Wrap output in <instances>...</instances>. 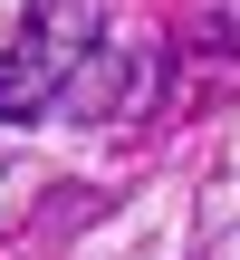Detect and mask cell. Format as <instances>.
Segmentation results:
<instances>
[{"mask_svg": "<svg viewBox=\"0 0 240 260\" xmlns=\"http://www.w3.org/2000/svg\"><path fill=\"white\" fill-rule=\"evenodd\" d=\"M192 48H221V58H240V0H212V10L192 19Z\"/></svg>", "mask_w": 240, "mask_h": 260, "instance_id": "3957f363", "label": "cell"}, {"mask_svg": "<svg viewBox=\"0 0 240 260\" xmlns=\"http://www.w3.org/2000/svg\"><path fill=\"white\" fill-rule=\"evenodd\" d=\"M154 77H164V68H154L144 48H106V39H96L58 106H67L77 125H115V116H144V106H154Z\"/></svg>", "mask_w": 240, "mask_h": 260, "instance_id": "7a4b0ae2", "label": "cell"}, {"mask_svg": "<svg viewBox=\"0 0 240 260\" xmlns=\"http://www.w3.org/2000/svg\"><path fill=\"white\" fill-rule=\"evenodd\" d=\"M106 39V10L96 0H29L19 10V39L0 58V125H29L67 96V77L87 68V48Z\"/></svg>", "mask_w": 240, "mask_h": 260, "instance_id": "6da1fadb", "label": "cell"}]
</instances>
